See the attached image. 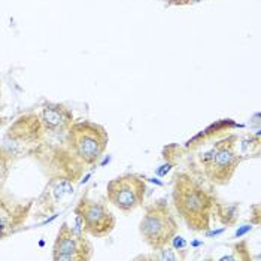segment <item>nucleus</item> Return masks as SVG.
<instances>
[{"instance_id":"39448f33","label":"nucleus","mask_w":261,"mask_h":261,"mask_svg":"<svg viewBox=\"0 0 261 261\" xmlns=\"http://www.w3.org/2000/svg\"><path fill=\"white\" fill-rule=\"evenodd\" d=\"M146 184L139 175L125 173L108 182L106 196L109 203H112L122 214L135 212L145 199Z\"/></svg>"},{"instance_id":"9d476101","label":"nucleus","mask_w":261,"mask_h":261,"mask_svg":"<svg viewBox=\"0 0 261 261\" xmlns=\"http://www.w3.org/2000/svg\"><path fill=\"white\" fill-rule=\"evenodd\" d=\"M227 122H228V121H227ZM227 122H225V121H222V122H218L217 125H214V128L217 130V132H215L217 135H218V133H221V132H224V130H225V128H224V125H225ZM203 135H206L207 138H211V136H212V133H211L209 130H204V132H203Z\"/></svg>"},{"instance_id":"1a4fd4ad","label":"nucleus","mask_w":261,"mask_h":261,"mask_svg":"<svg viewBox=\"0 0 261 261\" xmlns=\"http://www.w3.org/2000/svg\"><path fill=\"white\" fill-rule=\"evenodd\" d=\"M233 252H234V254H231V255H224L221 260L222 261L251 260V255H249V252H248V245H246V242L236 243V245L233 246Z\"/></svg>"},{"instance_id":"f03ea898","label":"nucleus","mask_w":261,"mask_h":261,"mask_svg":"<svg viewBox=\"0 0 261 261\" xmlns=\"http://www.w3.org/2000/svg\"><path fill=\"white\" fill-rule=\"evenodd\" d=\"M178 228L176 218L164 200L146 206L145 215L139 224L142 239L154 251L167 246L173 241Z\"/></svg>"},{"instance_id":"423d86ee","label":"nucleus","mask_w":261,"mask_h":261,"mask_svg":"<svg viewBox=\"0 0 261 261\" xmlns=\"http://www.w3.org/2000/svg\"><path fill=\"white\" fill-rule=\"evenodd\" d=\"M76 215L82 222L84 230L94 238H105L111 234L117 224L115 215L105 203L90 197L81 199L76 206Z\"/></svg>"},{"instance_id":"7ed1b4c3","label":"nucleus","mask_w":261,"mask_h":261,"mask_svg":"<svg viewBox=\"0 0 261 261\" xmlns=\"http://www.w3.org/2000/svg\"><path fill=\"white\" fill-rule=\"evenodd\" d=\"M238 136H228L214 143V146L203 154L201 164L204 175L209 181L217 185H225L233 178L236 169L242 161L238 152Z\"/></svg>"},{"instance_id":"0eeeda50","label":"nucleus","mask_w":261,"mask_h":261,"mask_svg":"<svg viewBox=\"0 0 261 261\" xmlns=\"http://www.w3.org/2000/svg\"><path fill=\"white\" fill-rule=\"evenodd\" d=\"M93 246L75 228L63 224L54 243L53 258L56 261H85L91 258Z\"/></svg>"},{"instance_id":"f8f14e48","label":"nucleus","mask_w":261,"mask_h":261,"mask_svg":"<svg viewBox=\"0 0 261 261\" xmlns=\"http://www.w3.org/2000/svg\"><path fill=\"white\" fill-rule=\"evenodd\" d=\"M6 227H8V225H6V222H5V218L0 217V236L3 234V231L6 230Z\"/></svg>"},{"instance_id":"9b49d317","label":"nucleus","mask_w":261,"mask_h":261,"mask_svg":"<svg viewBox=\"0 0 261 261\" xmlns=\"http://www.w3.org/2000/svg\"><path fill=\"white\" fill-rule=\"evenodd\" d=\"M199 2H203V0H172V3L175 5H194Z\"/></svg>"},{"instance_id":"20e7f679","label":"nucleus","mask_w":261,"mask_h":261,"mask_svg":"<svg viewBox=\"0 0 261 261\" xmlns=\"http://www.w3.org/2000/svg\"><path fill=\"white\" fill-rule=\"evenodd\" d=\"M108 141L109 138L106 130L99 124L90 121L76 122L70 128L72 148L85 164H94L100 160Z\"/></svg>"},{"instance_id":"f257e3e1","label":"nucleus","mask_w":261,"mask_h":261,"mask_svg":"<svg viewBox=\"0 0 261 261\" xmlns=\"http://www.w3.org/2000/svg\"><path fill=\"white\" fill-rule=\"evenodd\" d=\"M172 199L176 212L190 230L204 231L209 228L217 201L204 184L190 173L179 172L175 176Z\"/></svg>"},{"instance_id":"ddd939ff","label":"nucleus","mask_w":261,"mask_h":261,"mask_svg":"<svg viewBox=\"0 0 261 261\" xmlns=\"http://www.w3.org/2000/svg\"><path fill=\"white\" fill-rule=\"evenodd\" d=\"M3 178H5V164L0 161V184L3 182Z\"/></svg>"},{"instance_id":"6e6552de","label":"nucleus","mask_w":261,"mask_h":261,"mask_svg":"<svg viewBox=\"0 0 261 261\" xmlns=\"http://www.w3.org/2000/svg\"><path fill=\"white\" fill-rule=\"evenodd\" d=\"M43 121L46 122L48 127L56 128L66 125L70 121V117L61 106H46L43 109Z\"/></svg>"}]
</instances>
